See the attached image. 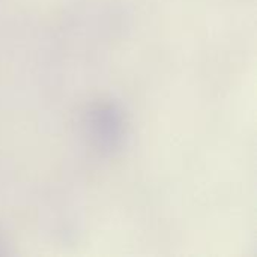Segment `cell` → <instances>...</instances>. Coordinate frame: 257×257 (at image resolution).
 <instances>
[{"label":"cell","mask_w":257,"mask_h":257,"mask_svg":"<svg viewBox=\"0 0 257 257\" xmlns=\"http://www.w3.org/2000/svg\"><path fill=\"white\" fill-rule=\"evenodd\" d=\"M92 130L102 148L110 151L120 148L126 134V122L122 108L110 102L95 107L92 111Z\"/></svg>","instance_id":"1"}]
</instances>
